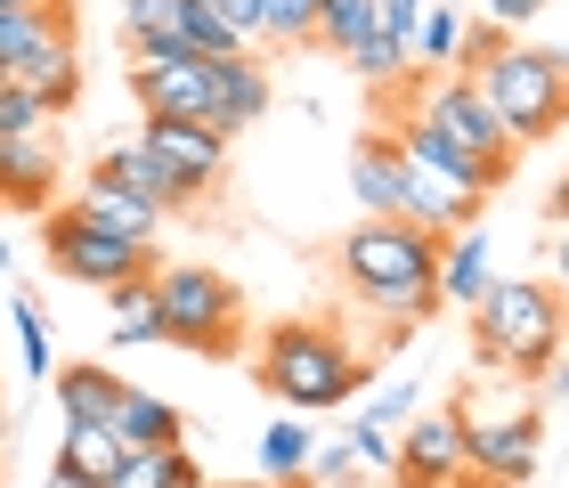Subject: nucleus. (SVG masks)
Masks as SVG:
<instances>
[{
	"mask_svg": "<svg viewBox=\"0 0 569 488\" xmlns=\"http://www.w3.org/2000/svg\"><path fill=\"white\" fill-rule=\"evenodd\" d=\"M139 147L154 163H163V188H171V212H188V203L212 196V179L228 171V139L212 122H179V114H147L139 122Z\"/></svg>",
	"mask_w": 569,
	"mask_h": 488,
	"instance_id": "obj_10",
	"label": "nucleus"
},
{
	"mask_svg": "<svg viewBox=\"0 0 569 488\" xmlns=\"http://www.w3.org/2000/svg\"><path fill=\"white\" fill-rule=\"evenodd\" d=\"M553 269H561V286H553V293H561V310H569V237L553 245Z\"/></svg>",
	"mask_w": 569,
	"mask_h": 488,
	"instance_id": "obj_42",
	"label": "nucleus"
},
{
	"mask_svg": "<svg viewBox=\"0 0 569 488\" xmlns=\"http://www.w3.org/2000/svg\"><path fill=\"white\" fill-rule=\"evenodd\" d=\"M439 245L448 237H423L407 220H358L342 245H333V269L358 301H375L399 333L439 318Z\"/></svg>",
	"mask_w": 569,
	"mask_h": 488,
	"instance_id": "obj_1",
	"label": "nucleus"
},
{
	"mask_svg": "<svg viewBox=\"0 0 569 488\" xmlns=\"http://www.w3.org/2000/svg\"><path fill=\"white\" fill-rule=\"evenodd\" d=\"M391 147H399V163H407V171L448 179V188H463V196H497V188H505V171H488L480 156H463L456 139H439L423 114H399V122H391Z\"/></svg>",
	"mask_w": 569,
	"mask_h": 488,
	"instance_id": "obj_13",
	"label": "nucleus"
},
{
	"mask_svg": "<svg viewBox=\"0 0 569 488\" xmlns=\"http://www.w3.org/2000/svg\"><path fill=\"white\" fill-rule=\"evenodd\" d=\"M0 9H33V0H0Z\"/></svg>",
	"mask_w": 569,
	"mask_h": 488,
	"instance_id": "obj_46",
	"label": "nucleus"
},
{
	"mask_svg": "<svg viewBox=\"0 0 569 488\" xmlns=\"http://www.w3.org/2000/svg\"><path fill=\"white\" fill-rule=\"evenodd\" d=\"M49 488H90V480H73V472H49Z\"/></svg>",
	"mask_w": 569,
	"mask_h": 488,
	"instance_id": "obj_44",
	"label": "nucleus"
},
{
	"mask_svg": "<svg viewBox=\"0 0 569 488\" xmlns=\"http://www.w3.org/2000/svg\"><path fill=\"white\" fill-rule=\"evenodd\" d=\"M188 480H196V465H188V448L171 440V448H131L107 488H188Z\"/></svg>",
	"mask_w": 569,
	"mask_h": 488,
	"instance_id": "obj_28",
	"label": "nucleus"
},
{
	"mask_svg": "<svg viewBox=\"0 0 569 488\" xmlns=\"http://www.w3.org/2000/svg\"><path fill=\"white\" fill-rule=\"evenodd\" d=\"M350 456H358V472H399V431H382V424L358 416L350 424Z\"/></svg>",
	"mask_w": 569,
	"mask_h": 488,
	"instance_id": "obj_34",
	"label": "nucleus"
},
{
	"mask_svg": "<svg viewBox=\"0 0 569 488\" xmlns=\"http://www.w3.org/2000/svg\"><path fill=\"white\" fill-rule=\"evenodd\" d=\"M358 416H367V424H382V431H399L407 416H416V382H407V375H391L382 391H367V407H358Z\"/></svg>",
	"mask_w": 569,
	"mask_h": 488,
	"instance_id": "obj_35",
	"label": "nucleus"
},
{
	"mask_svg": "<svg viewBox=\"0 0 569 488\" xmlns=\"http://www.w3.org/2000/svg\"><path fill=\"white\" fill-rule=\"evenodd\" d=\"M399 488H463V416L456 407H423L399 424Z\"/></svg>",
	"mask_w": 569,
	"mask_h": 488,
	"instance_id": "obj_11",
	"label": "nucleus"
},
{
	"mask_svg": "<svg viewBox=\"0 0 569 488\" xmlns=\"http://www.w3.org/2000/svg\"><path fill=\"white\" fill-rule=\"evenodd\" d=\"M131 98L139 114L203 122L212 114V58H131Z\"/></svg>",
	"mask_w": 569,
	"mask_h": 488,
	"instance_id": "obj_12",
	"label": "nucleus"
},
{
	"mask_svg": "<svg viewBox=\"0 0 569 488\" xmlns=\"http://www.w3.org/2000/svg\"><path fill=\"white\" fill-rule=\"evenodd\" d=\"M261 488H269V480H261Z\"/></svg>",
	"mask_w": 569,
	"mask_h": 488,
	"instance_id": "obj_48",
	"label": "nucleus"
},
{
	"mask_svg": "<svg viewBox=\"0 0 569 488\" xmlns=\"http://www.w3.org/2000/svg\"><path fill=\"white\" fill-rule=\"evenodd\" d=\"M309 33H318V0H261V41L301 49Z\"/></svg>",
	"mask_w": 569,
	"mask_h": 488,
	"instance_id": "obj_32",
	"label": "nucleus"
},
{
	"mask_svg": "<svg viewBox=\"0 0 569 488\" xmlns=\"http://www.w3.org/2000/svg\"><path fill=\"white\" fill-rule=\"evenodd\" d=\"M463 488H521L537 472V416L529 407L463 399Z\"/></svg>",
	"mask_w": 569,
	"mask_h": 488,
	"instance_id": "obj_8",
	"label": "nucleus"
},
{
	"mask_svg": "<svg viewBox=\"0 0 569 488\" xmlns=\"http://www.w3.org/2000/svg\"><path fill=\"white\" fill-rule=\"evenodd\" d=\"M416 9H423V0H375V24H382V33H399Z\"/></svg>",
	"mask_w": 569,
	"mask_h": 488,
	"instance_id": "obj_40",
	"label": "nucleus"
},
{
	"mask_svg": "<svg viewBox=\"0 0 569 488\" xmlns=\"http://www.w3.org/2000/svg\"><path fill=\"white\" fill-rule=\"evenodd\" d=\"M114 440H122V448H171V440H179V407L154 399V391H122V407H114Z\"/></svg>",
	"mask_w": 569,
	"mask_h": 488,
	"instance_id": "obj_24",
	"label": "nucleus"
},
{
	"mask_svg": "<svg viewBox=\"0 0 569 488\" xmlns=\"http://www.w3.org/2000/svg\"><path fill=\"white\" fill-rule=\"evenodd\" d=\"M407 114H423L439 139H456L463 156H480L488 171H512V156H521V147L505 139V122L488 114V98L463 82V73H416V107Z\"/></svg>",
	"mask_w": 569,
	"mask_h": 488,
	"instance_id": "obj_9",
	"label": "nucleus"
},
{
	"mask_svg": "<svg viewBox=\"0 0 569 488\" xmlns=\"http://www.w3.org/2000/svg\"><path fill=\"white\" fill-rule=\"evenodd\" d=\"M9 261H17V252H9V237H0V269H9Z\"/></svg>",
	"mask_w": 569,
	"mask_h": 488,
	"instance_id": "obj_45",
	"label": "nucleus"
},
{
	"mask_svg": "<svg viewBox=\"0 0 569 488\" xmlns=\"http://www.w3.org/2000/svg\"><path fill=\"white\" fill-rule=\"evenodd\" d=\"M537 382H546V391H561V399H569V350H561V358H553V367L537 375Z\"/></svg>",
	"mask_w": 569,
	"mask_h": 488,
	"instance_id": "obj_41",
	"label": "nucleus"
},
{
	"mask_svg": "<svg viewBox=\"0 0 569 488\" xmlns=\"http://www.w3.org/2000/svg\"><path fill=\"white\" fill-rule=\"evenodd\" d=\"M261 382L284 399V416H326V407H350L367 391V367H358V350L333 326L293 318L261 342Z\"/></svg>",
	"mask_w": 569,
	"mask_h": 488,
	"instance_id": "obj_3",
	"label": "nucleus"
},
{
	"mask_svg": "<svg viewBox=\"0 0 569 488\" xmlns=\"http://www.w3.org/2000/svg\"><path fill=\"white\" fill-rule=\"evenodd\" d=\"M561 326H569V310L546 277H488V293L472 301V342L512 382H537L561 358Z\"/></svg>",
	"mask_w": 569,
	"mask_h": 488,
	"instance_id": "obj_2",
	"label": "nucleus"
},
{
	"mask_svg": "<svg viewBox=\"0 0 569 488\" xmlns=\"http://www.w3.org/2000/svg\"><path fill=\"white\" fill-rule=\"evenodd\" d=\"M463 82L488 98V114L505 122L512 147H537V139H553L569 122V49L505 41L497 58H488L480 73H463Z\"/></svg>",
	"mask_w": 569,
	"mask_h": 488,
	"instance_id": "obj_4",
	"label": "nucleus"
},
{
	"mask_svg": "<svg viewBox=\"0 0 569 488\" xmlns=\"http://www.w3.org/2000/svg\"><path fill=\"white\" fill-rule=\"evenodd\" d=\"M154 286V318H163V342L171 350H196V358H228L237 350V326H244V301L220 269L203 261H171L147 277Z\"/></svg>",
	"mask_w": 569,
	"mask_h": 488,
	"instance_id": "obj_6",
	"label": "nucleus"
},
{
	"mask_svg": "<svg viewBox=\"0 0 569 488\" xmlns=\"http://www.w3.org/2000/svg\"><path fill=\"white\" fill-rule=\"evenodd\" d=\"M480 203H488V196H463V188H448V179L407 171V188H399V220H407V228H423V237H456V228H472V220H480Z\"/></svg>",
	"mask_w": 569,
	"mask_h": 488,
	"instance_id": "obj_19",
	"label": "nucleus"
},
{
	"mask_svg": "<svg viewBox=\"0 0 569 488\" xmlns=\"http://www.w3.org/2000/svg\"><path fill=\"white\" fill-rule=\"evenodd\" d=\"M546 212H553V220H569V171H561V188L546 196Z\"/></svg>",
	"mask_w": 569,
	"mask_h": 488,
	"instance_id": "obj_43",
	"label": "nucleus"
},
{
	"mask_svg": "<svg viewBox=\"0 0 569 488\" xmlns=\"http://www.w3.org/2000/svg\"><path fill=\"white\" fill-rule=\"evenodd\" d=\"M212 17H220L237 41H261V0H212Z\"/></svg>",
	"mask_w": 569,
	"mask_h": 488,
	"instance_id": "obj_39",
	"label": "nucleus"
},
{
	"mask_svg": "<svg viewBox=\"0 0 569 488\" xmlns=\"http://www.w3.org/2000/svg\"><path fill=\"white\" fill-rule=\"evenodd\" d=\"M375 33V0H318V33L309 41H326L333 58H342L350 41H367Z\"/></svg>",
	"mask_w": 569,
	"mask_h": 488,
	"instance_id": "obj_30",
	"label": "nucleus"
},
{
	"mask_svg": "<svg viewBox=\"0 0 569 488\" xmlns=\"http://www.w3.org/2000/svg\"><path fill=\"white\" fill-rule=\"evenodd\" d=\"M122 456H131V448H122L114 431H73V424H66V440H58V472L90 480V488H107V480L122 472Z\"/></svg>",
	"mask_w": 569,
	"mask_h": 488,
	"instance_id": "obj_26",
	"label": "nucleus"
},
{
	"mask_svg": "<svg viewBox=\"0 0 569 488\" xmlns=\"http://www.w3.org/2000/svg\"><path fill=\"white\" fill-rule=\"evenodd\" d=\"M399 188H407V163H399L391 131H367L350 147V196H358V212H367V220H399Z\"/></svg>",
	"mask_w": 569,
	"mask_h": 488,
	"instance_id": "obj_16",
	"label": "nucleus"
},
{
	"mask_svg": "<svg viewBox=\"0 0 569 488\" xmlns=\"http://www.w3.org/2000/svg\"><path fill=\"white\" fill-rule=\"evenodd\" d=\"M9 326H17V350H24V375H33V382H49V375H58V350H49V326H41V310H33V301H9Z\"/></svg>",
	"mask_w": 569,
	"mask_h": 488,
	"instance_id": "obj_31",
	"label": "nucleus"
},
{
	"mask_svg": "<svg viewBox=\"0 0 569 488\" xmlns=\"http://www.w3.org/2000/svg\"><path fill=\"white\" fill-rule=\"evenodd\" d=\"M399 49H407L416 73H456V58H463V9H456V0H423V9L399 24Z\"/></svg>",
	"mask_w": 569,
	"mask_h": 488,
	"instance_id": "obj_18",
	"label": "nucleus"
},
{
	"mask_svg": "<svg viewBox=\"0 0 569 488\" xmlns=\"http://www.w3.org/2000/svg\"><path fill=\"white\" fill-rule=\"evenodd\" d=\"M154 277V269H147ZM147 277H122L107 286V310H114V350H139V342H163V318H154V286Z\"/></svg>",
	"mask_w": 569,
	"mask_h": 488,
	"instance_id": "obj_25",
	"label": "nucleus"
},
{
	"mask_svg": "<svg viewBox=\"0 0 569 488\" xmlns=\"http://www.w3.org/2000/svg\"><path fill=\"white\" fill-rule=\"evenodd\" d=\"M171 9L179 0H122V49L147 41V33H171Z\"/></svg>",
	"mask_w": 569,
	"mask_h": 488,
	"instance_id": "obj_37",
	"label": "nucleus"
},
{
	"mask_svg": "<svg viewBox=\"0 0 569 488\" xmlns=\"http://www.w3.org/2000/svg\"><path fill=\"white\" fill-rule=\"evenodd\" d=\"M472 9H480V24H497V33H529L553 0H472Z\"/></svg>",
	"mask_w": 569,
	"mask_h": 488,
	"instance_id": "obj_38",
	"label": "nucleus"
},
{
	"mask_svg": "<svg viewBox=\"0 0 569 488\" xmlns=\"http://www.w3.org/2000/svg\"><path fill=\"white\" fill-rule=\"evenodd\" d=\"M73 212L98 220V228H114V237H139V245H154V228H163V203H147V196H131V188H114V179H98V171L82 179Z\"/></svg>",
	"mask_w": 569,
	"mask_h": 488,
	"instance_id": "obj_20",
	"label": "nucleus"
},
{
	"mask_svg": "<svg viewBox=\"0 0 569 488\" xmlns=\"http://www.w3.org/2000/svg\"><path fill=\"white\" fill-rule=\"evenodd\" d=\"M98 179H114V188H131V196H147V203H163V212H171L163 163H154V156H147L139 139H122V147H107V156H98Z\"/></svg>",
	"mask_w": 569,
	"mask_h": 488,
	"instance_id": "obj_27",
	"label": "nucleus"
},
{
	"mask_svg": "<svg viewBox=\"0 0 569 488\" xmlns=\"http://www.w3.org/2000/svg\"><path fill=\"white\" fill-rule=\"evenodd\" d=\"M49 391H58V416L73 431H114V407H122L131 382L107 375V367H58V375H49Z\"/></svg>",
	"mask_w": 569,
	"mask_h": 488,
	"instance_id": "obj_17",
	"label": "nucleus"
},
{
	"mask_svg": "<svg viewBox=\"0 0 569 488\" xmlns=\"http://www.w3.org/2000/svg\"><path fill=\"white\" fill-rule=\"evenodd\" d=\"M342 66H350V73H358V82H367V90H382V98L416 90V66H407L399 33H382V24H375L367 41H350V49H342Z\"/></svg>",
	"mask_w": 569,
	"mask_h": 488,
	"instance_id": "obj_22",
	"label": "nucleus"
},
{
	"mask_svg": "<svg viewBox=\"0 0 569 488\" xmlns=\"http://www.w3.org/2000/svg\"><path fill=\"white\" fill-rule=\"evenodd\" d=\"M49 196H58V147H49V131L0 139V203H17V212H49Z\"/></svg>",
	"mask_w": 569,
	"mask_h": 488,
	"instance_id": "obj_15",
	"label": "nucleus"
},
{
	"mask_svg": "<svg viewBox=\"0 0 569 488\" xmlns=\"http://www.w3.org/2000/svg\"><path fill=\"white\" fill-rule=\"evenodd\" d=\"M488 228L472 220V228H456L448 245H439V301H448V310H472V301L488 293Z\"/></svg>",
	"mask_w": 569,
	"mask_h": 488,
	"instance_id": "obj_21",
	"label": "nucleus"
},
{
	"mask_svg": "<svg viewBox=\"0 0 569 488\" xmlns=\"http://www.w3.org/2000/svg\"><path fill=\"white\" fill-rule=\"evenodd\" d=\"M171 24H179V41H188L196 49V58H237V33H228V24L212 17V0H179V9H171Z\"/></svg>",
	"mask_w": 569,
	"mask_h": 488,
	"instance_id": "obj_29",
	"label": "nucleus"
},
{
	"mask_svg": "<svg viewBox=\"0 0 569 488\" xmlns=\"http://www.w3.org/2000/svg\"><path fill=\"white\" fill-rule=\"evenodd\" d=\"M49 114L41 107V90H24V82H0V139H33V131H49Z\"/></svg>",
	"mask_w": 569,
	"mask_h": 488,
	"instance_id": "obj_33",
	"label": "nucleus"
},
{
	"mask_svg": "<svg viewBox=\"0 0 569 488\" xmlns=\"http://www.w3.org/2000/svg\"><path fill=\"white\" fill-rule=\"evenodd\" d=\"M0 82L41 90L49 114L82 107V49H73V0H33L0 9Z\"/></svg>",
	"mask_w": 569,
	"mask_h": 488,
	"instance_id": "obj_5",
	"label": "nucleus"
},
{
	"mask_svg": "<svg viewBox=\"0 0 569 488\" xmlns=\"http://www.w3.org/2000/svg\"><path fill=\"white\" fill-rule=\"evenodd\" d=\"M41 252H49V269H58L66 286H90V293H107V286H122V277H147L154 269V245L114 237V228L82 220L73 203L41 212Z\"/></svg>",
	"mask_w": 569,
	"mask_h": 488,
	"instance_id": "obj_7",
	"label": "nucleus"
},
{
	"mask_svg": "<svg viewBox=\"0 0 569 488\" xmlns=\"http://www.w3.org/2000/svg\"><path fill=\"white\" fill-rule=\"evenodd\" d=\"M269 114V66L252 58V49H237V58H212V131L220 139H237V131H252V122Z\"/></svg>",
	"mask_w": 569,
	"mask_h": 488,
	"instance_id": "obj_14",
	"label": "nucleus"
},
{
	"mask_svg": "<svg viewBox=\"0 0 569 488\" xmlns=\"http://www.w3.org/2000/svg\"><path fill=\"white\" fill-rule=\"evenodd\" d=\"M309 456H318L309 416H277V424L261 431V472H269V488H293V480L309 472Z\"/></svg>",
	"mask_w": 569,
	"mask_h": 488,
	"instance_id": "obj_23",
	"label": "nucleus"
},
{
	"mask_svg": "<svg viewBox=\"0 0 569 488\" xmlns=\"http://www.w3.org/2000/svg\"><path fill=\"white\" fill-rule=\"evenodd\" d=\"M188 488H212V480H203V472H196V480H188Z\"/></svg>",
	"mask_w": 569,
	"mask_h": 488,
	"instance_id": "obj_47",
	"label": "nucleus"
},
{
	"mask_svg": "<svg viewBox=\"0 0 569 488\" xmlns=\"http://www.w3.org/2000/svg\"><path fill=\"white\" fill-rule=\"evenodd\" d=\"M309 480H318V488H350V480H358L350 431H342V440H318V456H309Z\"/></svg>",
	"mask_w": 569,
	"mask_h": 488,
	"instance_id": "obj_36",
	"label": "nucleus"
}]
</instances>
